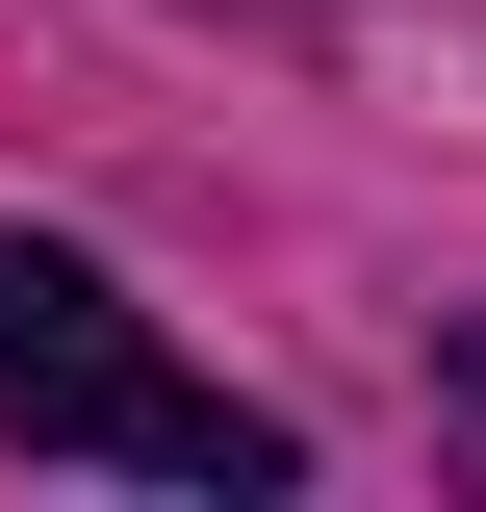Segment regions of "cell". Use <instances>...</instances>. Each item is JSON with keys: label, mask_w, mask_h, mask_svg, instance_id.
<instances>
[{"label": "cell", "mask_w": 486, "mask_h": 512, "mask_svg": "<svg viewBox=\"0 0 486 512\" xmlns=\"http://www.w3.org/2000/svg\"><path fill=\"white\" fill-rule=\"evenodd\" d=\"M0 436L26 461H103V487H205V512H256L307 461L282 410H231V384L128 308L103 256H52V231H0Z\"/></svg>", "instance_id": "1"}, {"label": "cell", "mask_w": 486, "mask_h": 512, "mask_svg": "<svg viewBox=\"0 0 486 512\" xmlns=\"http://www.w3.org/2000/svg\"><path fill=\"white\" fill-rule=\"evenodd\" d=\"M435 436H461V487H486V333H461V359H435Z\"/></svg>", "instance_id": "2"}, {"label": "cell", "mask_w": 486, "mask_h": 512, "mask_svg": "<svg viewBox=\"0 0 486 512\" xmlns=\"http://www.w3.org/2000/svg\"><path fill=\"white\" fill-rule=\"evenodd\" d=\"M231 26H307V0H231Z\"/></svg>", "instance_id": "3"}]
</instances>
